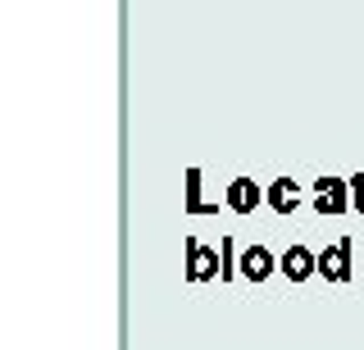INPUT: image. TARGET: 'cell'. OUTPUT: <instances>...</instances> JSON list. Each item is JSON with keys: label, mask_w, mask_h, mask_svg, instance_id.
I'll use <instances>...</instances> for the list:
<instances>
[{"label": "cell", "mask_w": 364, "mask_h": 350, "mask_svg": "<svg viewBox=\"0 0 364 350\" xmlns=\"http://www.w3.org/2000/svg\"><path fill=\"white\" fill-rule=\"evenodd\" d=\"M278 273L301 287V282L318 278V255L310 251V246H287V251H282V259H278Z\"/></svg>", "instance_id": "cell-1"}, {"label": "cell", "mask_w": 364, "mask_h": 350, "mask_svg": "<svg viewBox=\"0 0 364 350\" xmlns=\"http://www.w3.org/2000/svg\"><path fill=\"white\" fill-rule=\"evenodd\" d=\"M314 209L323 214H346V209H355L350 205V182H341V177H318L314 182Z\"/></svg>", "instance_id": "cell-2"}, {"label": "cell", "mask_w": 364, "mask_h": 350, "mask_svg": "<svg viewBox=\"0 0 364 350\" xmlns=\"http://www.w3.org/2000/svg\"><path fill=\"white\" fill-rule=\"evenodd\" d=\"M318 278H328V282H350L355 278V268H350V241L341 236L337 246H328V251H318Z\"/></svg>", "instance_id": "cell-3"}, {"label": "cell", "mask_w": 364, "mask_h": 350, "mask_svg": "<svg viewBox=\"0 0 364 350\" xmlns=\"http://www.w3.org/2000/svg\"><path fill=\"white\" fill-rule=\"evenodd\" d=\"M223 205L246 219V214H255L259 205H264V191L255 187V177H232V182H228V191H223Z\"/></svg>", "instance_id": "cell-4"}, {"label": "cell", "mask_w": 364, "mask_h": 350, "mask_svg": "<svg viewBox=\"0 0 364 350\" xmlns=\"http://www.w3.org/2000/svg\"><path fill=\"white\" fill-rule=\"evenodd\" d=\"M210 278H223L219 255L205 251L196 236H187V282H210Z\"/></svg>", "instance_id": "cell-5"}, {"label": "cell", "mask_w": 364, "mask_h": 350, "mask_svg": "<svg viewBox=\"0 0 364 350\" xmlns=\"http://www.w3.org/2000/svg\"><path fill=\"white\" fill-rule=\"evenodd\" d=\"M237 273H242L246 282H269L273 273H278V259H273L264 246H246L242 259H237Z\"/></svg>", "instance_id": "cell-6"}, {"label": "cell", "mask_w": 364, "mask_h": 350, "mask_svg": "<svg viewBox=\"0 0 364 350\" xmlns=\"http://www.w3.org/2000/svg\"><path fill=\"white\" fill-rule=\"evenodd\" d=\"M264 205L287 219V214L301 209V187H296L291 177H278V182H269V191H264Z\"/></svg>", "instance_id": "cell-7"}, {"label": "cell", "mask_w": 364, "mask_h": 350, "mask_svg": "<svg viewBox=\"0 0 364 350\" xmlns=\"http://www.w3.org/2000/svg\"><path fill=\"white\" fill-rule=\"evenodd\" d=\"M187 214H219V205L200 200V168H187Z\"/></svg>", "instance_id": "cell-8"}, {"label": "cell", "mask_w": 364, "mask_h": 350, "mask_svg": "<svg viewBox=\"0 0 364 350\" xmlns=\"http://www.w3.org/2000/svg\"><path fill=\"white\" fill-rule=\"evenodd\" d=\"M350 205H355V209L364 214V173H355V177H350Z\"/></svg>", "instance_id": "cell-9"}]
</instances>
